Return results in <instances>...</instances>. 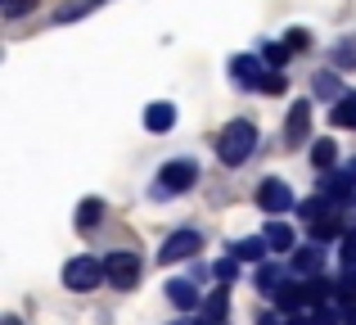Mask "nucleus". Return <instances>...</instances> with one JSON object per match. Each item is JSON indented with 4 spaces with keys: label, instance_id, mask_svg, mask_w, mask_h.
Listing matches in <instances>:
<instances>
[{
    "label": "nucleus",
    "instance_id": "nucleus-1",
    "mask_svg": "<svg viewBox=\"0 0 356 325\" xmlns=\"http://www.w3.org/2000/svg\"><path fill=\"white\" fill-rule=\"evenodd\" d=\"M252 150H257V127H252L248 118H235V122L221 127V136H217V159L226 163V167L248 163Z\"/></svg>",
    "mask_w": 356,
    "mask_h": 325
},
{
    "label": "nucleus",
    "instance_id": "nucleus-2",
    "mask_svg": "<svg viewBox=\"0 0 356 325\" xmlns=\"http://www.w3.org/2000/svg\"><path fill=\"white\" fill-rule=\"evenodd\" d=\"M194 181H199V167H194L190 159H176V163H167L163 172H158V181H154V199H172V194H185V190H194Z\"/></svg>",
    "mask_w": 356,
    "mask_h": 325
},
{
    "label": "nucleus",
    "instance_id": "nucleus-3",
    "mask_svg": "<svg viewBox=\"0 0 356 325\" xmlns=\"http://www.w3.org/2000/svg\"><path fill=\"white\" fill-rule=\"evenodd\" d=\"M270 63L266 59H257V54H235L230 59V77H235V86L243 90H266V81H270Z\"/></svg>",
    "mask_w": 356,
    "mask_h": 325
},
{
    "label": "nucleus",
    "instance_id": "nucleus-4",
    "mask_svg": "<svg viewBox=\"0 0 356 325\" xmlns=\"http://www.w3.org/2000/svg\"><path fill=\"white\" fill-rule=\"evenodd\" d=\"M99 280H104V262H95V257H72V262L63 267V285H68L72 294L99 290Z\"/></svg>",
    "mask_w": 356,
    "mask_h": 325
},
{
    "label": "nucleus",
    "instance_id": "nucleus-5",
    "mask_svg": "<svg viewBox=\"0 0 356 325\" xmlns=\"http://www.w3.org/2000/svg\"><path fill=\"white\" fill-rule=\"evenodd\" d=\"M104 276H108V285H113V290H136V280H140V257L127 253V248H113V253L104 257Z\"/></svg>",
    "mask_w": 356,
    "mask_h": 325
},
{
    "label": "nucleus",
    "instance_id": "nucleus-6",
    "mask_svg": "<svg viewBox=\"0 0 356 325\" xmlns=\"http://www.w3.org/2000/svg\"><path fill=\"white\" fill-rule=\"evenodd\" d=\"M199 248H203L199 230H176V235L167 239L163 248H158V262H163V267H172V262H185V257H194Z\"/></svg>",
    "mask_w": 356,
    "mask_h": 325
},
{
    "label": "nucleus",
    "instance_id": "nucleus-7",
    "mask_svg": "<svg viewBox=\"0 0 356 325\" xmlns=\"http://www.w3.org/2000/svg\"><path fill=\"white\" fill-rule=\"evenodd\" d=\"M312 136V104L307 100H293L289 104V118H284V145H302Z\"/></svg>",
    "mask_w": 356,
    "mask_h": 325
},
{
    "label": "nucleus",
    "instance_id": "nucleus-8",
    "mask_svg": "<svg viewBox=\"0 0 356 325\" xmlns=\"http://www.w3.org/2000/svg\"><path fill=\"white\" fill-rule=\"evenodd\" d=\"M257 203H261V212H289L293 208V190H289V181H261L257 185Z\"/></svg>",
    "mask_w": 356,
    "mask_h": 325
},
{
    "label": "nucleus",
    "instance_id": "nucleus-9",
    "mask_svg": "<svg viewBox=\"0 0 356 325\" xmlns=\"http://www.w3.org/2000/svg\"><path fill=\"white\" fill-rule=\"evenodd\" d=\"M321 194L330 203H348L352 194H356V181L348 176V167H343V172H325V181H321Z\"/></svg>",
    "mask_w": 356,
    "mask_h": 325
},
{
    "label": "nucleus",
    "instance_id": "nucleus-10",
    "mask_svg": "<svg viewBox=\"0 0 356 325\" xmlns=\"http://www.w3.org/2000/svg\"><path fill=\"white\" fill-rule=\"evenodd\" d=\"M172 127H176V109L167 104V100H158V104L145 109V132L163 136V132H172Z\"/></svg>",
    "mask_w": 356,
    "mask_h": 325
},
{
    "label": "nucleus",
    "instance_id": "nucleus-11",
    "mask_svg": "<svg viewBox=\"0 0 356 325\" xmlns=\"http://www.w3.org/2000/svg\"><path fill=\"white\" fill-rule=\"evenodd\" d=\"M293 271L307 276V280H312V276H321V271H325V248H321V244L298 248V253H293Z\"/></svg>",
    "mask_w": 356,
    "mask_h": 325
},
{
    "label": "nucleus",
    "instance_id": "nucleus-12",
    "mask_svg": "<svg viewBox=\"0 0 356 325\" xmlns=\"http://www.w3.org/2000/svg\"><path fill=\"white\" fill-rule=\"evenodd\" d=\"M284 285H289V271H284V267L266 262V267L257 271V294H270V299H275V294L284 290Z\"/></svg>",
    "mask_w": 356,
    "mask_h": 325
},
{
    "label": "nucleus",
    "instance_id": "nucleus-13",
    "mask_svg": "<svg viewBox=\"0 0 356 325\" xmlns=\"http://www.w3.org/2000/svg\"><path fill=\"white\" fill-rule=\"evenodd\" d=\"M167 299H172V308H181V312L199 308V290H194L190 280H172V285H167Z\"/></svg>",
    "mask_w": 356,
    "mask_h": 325
},
{
    "label": "nucleus",
    "instance_id": "nucleus-14",
    "mask_svg": "<svg viewBox=\"0 0 356 325\" xmlns=\"http://www.w3.org/2000/svg\"><path fill=\"white\" fill-rule=\"evenodd\" d=\"M339 235H348V230H343V221H339V212H325V217L312 221V239H316V244H325V239H339Z\"/></svg>",
    "mask_w": 356,
    "mask_h": 325
},
{
    "label": "nucleus",
    "instance_id": "nucleus-15",
    "mask_svg": "<svg viewBox=\"0 0 356 325\" xmlns=\"http://www.w3.org/2000/svg\"><path fill=\"white\" fill-rule=\"evenodd\" d=\"M330 59H334V68H356V32H348V36L334 41Z\"/></svg>",
    "mask_w": 356,
    "mask_h": 325
},
{
    "label": "nucleus",
    "instance_id": "nucleus-16",
    "mask_svg": "<svg viewBox=\"0 0 356 325\" xmlns=\"http://www.w3.org/2000/svg\"><path fill=\"white\" fill-rule=\"evenodd\" d=\"M330 122H334V127H356V90H348L343 100H334Z\"/></svg>",
    "mask_w": 356,
    "mask_h": 325
},
{
    "label": "nucleus",
    "instance_id": "nucleus-17",
    "mask_svg": "<svg viewBox=\"0 0 356 325\" xmlns=\"http://www.w3.org/2000/svg\"><path fill=\"white\" fill-rule=\"evenodd\" d=\"M266 235H252V239H239L235 248H230V253L239 257V262H261V257H266Z\"/></svg>",
    "mask_w": 356,
    "mask_h": 325
},
{
    "label": "nucleus",
    "instance_id": "nucleus-18",
    "mask_svg": "<svg viewBox=\"0 0 356 325\" xmlns=\"http://www.w3.org/2000/svg\"><path fill=\"white\" fill-rule=\"evenodd\" d=\"M99 217H104V199H81L77 203V226L81 230H95Z\"/></svg>",
    "mask_w": 356,
    "mask_h": 325
},
{
    "label": "nucleus",
    "instance_id": "nucleus-19",
    "mask_svg": "<svg viewBox=\"0 0 356 325\" xmlns=\"http://www.w3.org/2000/svg\"><path fill=\"white\" fill-rule=\"evenodd\" d=\"M266 244L280 248V253H289V248H293V226H289V221H270L266 226Z\"/></svg>",
    "mask_w": 356,
    "mask_h": 325
},
{
    "label": "nucleus",
    "instance_id": "nucleus-20",
    "mask_svg": "<svg viewBox=\"0 0 356 325\" xmlns=\"http://www.w3.org/2000/svg\"><path fill=\"white\" fill-rule=\"evenodd\" d=\"M203 312H208V321H212V325H221V321H226V312H230V294H226V290L208 294V303H203Z\"/></svg>",
    "mask_w": 356,
    "mask_h": 325
},
{
    "label": "nucleus",
    "instance_id": "nucleus-21",
    "mask_svg": "<svg viewBox=\"0 0 356 325\" xmlns=\"http://www.w3.org/2000/svg\"><path fill=\"white\" fill-rule=\"evenodd\" d=\"M334 163H339V145H334V141H316V150H312V167L330 172Z\"/></svg>",
    "mask_w": 356,
    "mask_h": 325
},
{
    "label": "nucleus",
    "instance_id": "nucleus-22",
    "mask_svg": "<svg viewBox=\"0 0 356 325\" xmlns=\"http://www.w3.org/2000/svg\"><path fill=\"white\" fill-rule=\"evenodd\" d=\"M316 95H325V100H343V90H339V77L334 72H316Z\"/></svg>",
    "mask_w": 356,
    "mask_h": 325
},
{
    "label": "nucleus",
    "instance_id": "nucleus-23",
    "mask_svg": "<svg viewBox=\"0 0 356 325\" xmlns=\"http://www.w3.org/2000/svg\"><path fill=\"white\" fill-rule=\"evenodd\" d=\"M261 59H266L270 68H284L289 63V41H270L266 50H261Z\"/></svg>",
    "mask_w": 356,
    "mask_h": 325
},
{
    "label": "nucleus",
    "instance_id": "nucleus-24",
    "mask_svg": "<svg viewBox=\"0 0 356 325\" xmlns=\"http://www.w3.org/2000/svg\"><path fill=\"white\" fill-rule=\"evenodd\" d=\"M298 212H302V217H325V212H330V199H325V194H316V199H307V203H298Z\"/></svg>",
    "mask_w": 356,
    "mask_h": 325
},
{
    "label": "nucleus",
    "instance_id": "nucleus-25",
    "mask_svg": "<svg viewBox=\"0 0 356 325\" xmlns=\"http://www.w3.org/2000/svg\"><path fill=\"white\" fill-rule=\"evenodd\" d=\"M339 299H356V267H343V276H339Z\"/></svg>",
    "mask_w": 356,
    "mask_h": 325
},
{
    "label": "nucleus",
    "instance_id": "nucleus-26",
    "mask_svg": "<svg viewBox=\"0 0 356 325\" xmlns=\"http://www.w3.org/2000/svg\"><path fill=\"white\" fill-rule=\"evenodd\" d=\"M212 271H217V280H235V271H239V257L230 253V257H221L217 267H212Z\"/></svg>",
    "mask_w": 356,
    "mask_h": 325
},
{
    "label": "nucleus",
    "instance_id": "nucleus-27",
    "mask_svg": "<svg viewBox=\"0 0 356 325\" xmlns=\"http://www.w3.org/2000/svg\"><path fill=\"white\" fill-rule=\"evenodd\" d=\"M339 325H356V299H339Z\"/></svg>",
    "mask_w": 356,
    "mask_h": 325
},
{
    "label": "nucleus",
    "instance_id": "nucleus-28",
    "mask_svg": "<svg viewBox=\"0 0 356 325\" xmlns=\"http://www.w3.org/2000/svg\"><path fill=\"white\" fill-rule=\"evenodd\" d=\"M343 267H356V230H348V235H343Z\"/></svg>",
    "mask_w": 356,
    "mask_h": 325
},
{
    "label": "nucleus",
    "instance_id": "nucleus-29",
    "mask_svg": "<svg viewBox=\"0 0 356 325\" xmlns=\"http://www.w3.org/2000/svg\"><path fill=\"white\" fill-rule=\"evenodd\" d=\"M90 9H95V0H86V5H77V9H59V14H54V18H59V23H72V18H81V14H90Z\"/></svg>",
    "mask_w": 356,
    "mask_h": 325
},
{
    "label": "nucleus",
    "instance_id": "nucleus-30",
    "mask_svg": "<svg viewBox=\"0 0 356 325\" xmlns=\"http://www.w3.org/2000/svg\"><path fill=\"white\" fill-rule=\"evenodd\" d=\"M307 45H312V32H307V27H293V32H289V50H307Z\"/></svg>",
    "mask_w": 356,
    "mask_h": 325
},
{
    "label": "nucleus",
    "instance_id": "nucleus-31",
    "mask_svg": "<svg viewBox=\"0 0 356 325\" xmlns=\"http://www.w3.org/2000/svg\"><path fill=\"white\" fill-rule=\"evenodd\" d=\"M27 9H32V0H5V14H9V18L27 14Z\"/></svg>",
    "mask_w": 356,
    "mask_h": 325
},
{
    "label": "nucleus",
    "instance_id": "nucleus-32",
    "mask_svg": "<svg viewBox=\"0 0 356 325\" xmlns=\"http://www.w3.org/2000/svg\"><path fill=\"white\" fill-rule=\"evenodd\" d=\"M280 90H284V72H270V81H266L261 95H280Z\"/></svg>",
    "mask_w": 356,
    "mask_h": 325
},
{
    "label": "nucleus",
    "instance_id": "nucleus-33",
    "mask_svg": "<svg viewBox=\"0 0 356 325\" xmlns=\"http://www.w3.org/2000/svg\"><path fill=\"white\" fill-rule=\"evenodd\" d=\"M284 325H316V317H307V312H293V317H284Z\"/></svg>",
    "mask_w": 356,
    "mask_h": 325
},
{
    "label": "nucleus",
    "instance_id": "nucleus-34",
    "mask_svg": "<svg viewBox=\"0 0 356 325\" xmlns=\"http://www.w3.org/2000/svg\"><path fill=\"white\" fill-rule=\"evenodd\" d=\"M0 325H23V321H18V317H5V321H0Z\"/></svg>",
    "mask_w": 356,
    "mask_h": 325
},
{
    "label": "nucleus",
    "instance_id": "nucleus-35",
    "mask_svg": "<svg viewBox=\"0 0 356 325\" xmlns=\"http://www.w3.org/2000/svg\"><path fill=\"white\" fill-rule=\"evenodd\" d=\"M348 176H352V181H356V159H352V163H348Z\"/></svg>",
    "mask_w": 356,
    "mask_h": 325
},
{
    "label": "nucleus",
    "instance_id": "nucleus-36",
    "mask_svg": "<svg viewBox=\"0 0 356 325\" xmlns=\"http://www.w3.org/2000/svg\"><path fill=\"white\" fill-rule=\"evenodd\" d=\"M176 325H190V321H176Z\"/></svg>",
    "mask_w": 356,
    "mask_h": 325
}]
</instances>
